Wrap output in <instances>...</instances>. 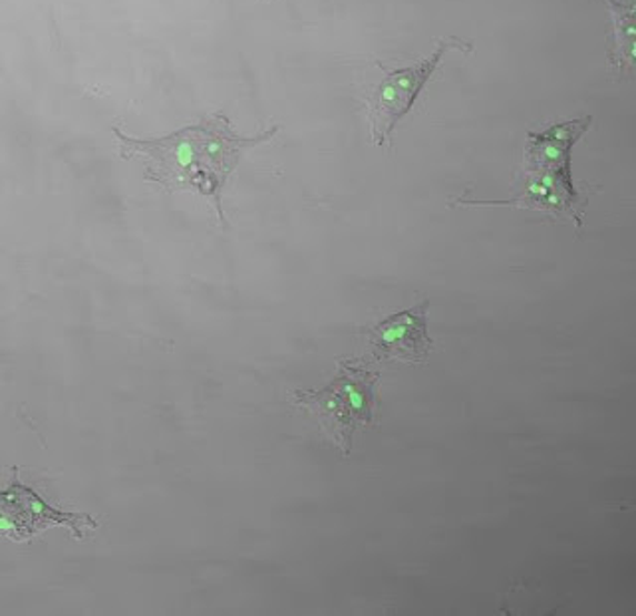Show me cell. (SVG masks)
<instances>
[{
  "instance_id": "1",
  "label": "cell",
  "mask_w": 636,
  "mask_h": 616,
  "mask_svg": "<svg viewBox=\"0 0 636 616\" xmlns=\"http://www.w3.org/2000/svg\"><path fill=\"white\" fill-rule=\"evenodd\" d=\"M114 133L122 142L124 158H132L133 153L150 158V180L160 181L168 190L195 188L203 195H213L219 218L225 221L219 195L249 140L231 132V125L223 115H211L201 125L183 128L158 142H138L118 130Z\"/></svg>"
},
{
  "instance_id": "2",
  "label": "cell",
  "mask_w": 636,
  "mask_h": 616,
  "mask_svg": "<svg viewBox=\"0 0 636 616\" xmlns=\"http://www.w3.org/2000/svg\"><path fill=\"white\" fill-rule=\"evenodd\" d=\"M452 48L470 52L472 44L462 42L460 39L440 40L436 50L418 64L400 68V70H384L386 77L369 100V122H371L372 140L376 145L388 143L390 133L396 128V123L412 110L422 88L427 84V80L440 67L442 57Z\"/></svg>"
},
{
  "instance_id": "3",
  "label": "cell",
  "mask_w": 636,
  "mask_h": 616,
  "mask_svg": "<svg viewBox=\"0 0 636 616\" xmlns=\"http://www.w3.org/2000/svg\"><path fill=\"white\" fill-rule=\"evenodd\" d=\"M376 380L378 376L369 370L342 366L339 378L329 388L296 394V402L311 406L323 420V426L336 432L334 440L349 450L354 427L371 424Z\"/></svg>"
},
{
  "instance_id": "4",
  "label": "cell",
  "mask_w": 636,
  "mask_h": 616,
  "mask_svg": "<svg viewBox=\"0 0 636 616\" xmlns=\"http://www.w3.org/2000/svg\"><path fill=\"white\" fill-rule=\"evenodd\" d=\"M0 509H2L0 533L4 537H12L17 541L29 539L30 535H34L39 529L52 523L68 525L72 532L77 533V537H82V532H80L82 525L95 527V523L88 515L58 512L42 502L34 489L19 482H14L7 492L2 493Z\"/></svg>"
},
{
  "instance_id": "5",
  "label": "cell",
  "mask_w": 636,
  "mask_h": 616,
  "mask_svg": "<svg viewBox=\"0 0 636 616\" xmlns=\"http://www.w3.org/2000/svg\"><path fill=\"white\" fill-rule=\"evenodd\" d=\"M432 341L426 332V304L394 314L371 332V349L378 359L426 361Z\"/></svg>"
},
{
  "instance_id": "6",
  "label": "cell",
  "mask_w": 636,
  "mask_h": 616,
  "mask_svg": "<svg viewBox=\"0 0 636 616\" xmlns=\"http://www.w3.org/2000/svg\"><path fill=\"white\" fill-rule=\"evenodd\" d=\"M577 193L571 185L569 170H532L523 188L522 198L512 201H460L470 205H519L573 213ZM575 215V213H573ZM577 219V215H575Z\"/></svg>"
},
{
  "instance_id": "7",
  "label": "cell",
  "mask_w": 636,
  "mask_h": 616,
  "mask_svg": "<svg viewBox=\"0 0 636 616\" xmlns=\"http://www.w3.org/2000/svg\"><path fill=\"white\" fill-rule=\"evenodd\" d=\"M615 39L618 62L636 72V20L625 9L615 10Z\"/></svg>"
}]
</instances>
